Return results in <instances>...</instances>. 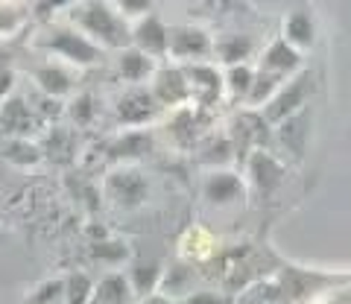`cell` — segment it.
Wrapping results in <instances>:
<instances>
[{"label": "cell", "instance_id": "21", "mask_svg": "<svg viewBox=\"0 0 351 304\" xmlns=\"http://www.w3.org/2000/svg\"><path fill=\"white\" fill-rule=\"evenodd\" d=\"M0 155H3L9 164H15V167H36L38 161L44 158L41 149L32 144V140H27V138H9V140H3Z\"/></svg>", "mask_w": 351, "mask_h": 304}, {"label": "cell", "instance_id": "28", "mask_svg": "<svg viewBox=\"0 0 351 304\" xmlns=\"http://www.w3.org/2000/svg\"><path fill=\"white\" fill-rule=\"evenodd\" d=\"M232 155H234V144L232 140H226V138H214V140H208V144L202 147V161L205 164H214V167L226 164Z\"/></svg>", "mask_w": 351, "mask_h": 304}, {"label": "cell", "instance_id": "20", "mask_svg": "<svg viewBox=\"0 0 351 304\" xmlns=\"http://www.w3.org/2000/svg\"><path fill=\"white\" fill-rule=\"evenodd\" d=\"M36 82H38L41 94L53 97V100L68 97L73 88V76L64 68H59V64H41V68H36Z\"/></svg>", "mask_w": 351, "mask_h": 304}, {"label": "cell", "instance_id": "31", "mask_svg": "<svg viewBox=\"0 0 351 304\" xmlns=\"http://www.w3.org/2000/svg\"><path fill=\"white\" fill-rule=\"evenodd\" d=\"M152 3H156V0H114V6L120 9V15H135V18L149 15Z\"/></svg>", "mask_w": 351, "mask_h": 304}, {"label": "cell", "instance_id": "22", "mask_svg": "<svg viewBox=\"0 0 351 304\" xmlns=\"http://www.w3.org/2000/svg\"><path fill=\"white\" fill-rule=\"evenodd\" d=\"M214 50H217L219 62H223L226 68H232V64H246V59L252 56L255 45H252L249 36H226V38L217 41Z\"/></svg>", "mask_w": 351, "mask_h": 304}, {"label": "cell", "instance_id": "7", "mask_svg": "<svg viewBox=\"0 0 351 304\" xmlns=\"http://www.w3.org/2000/svg\"><path fill=\"white\" fill-rule=\"evenodd\" d=\"M132 47L144 50L156 62L170 56V27L152 12L138 18V24L132 27Z\"/></svg>", "mask_w": 351, "mask_h": 304}, {"label": "cell", "instance_id": "5", "mask_svg": "<svg viewBox=\"0 0 351 304\" xmlns=\"http://www.w3.org/2000/svg\"><path fill=\"white\" fill-rule=\"evenodd\" d=\"M246 170H249V184H252V190H255L261 199H269L272 193L281 188V181H284V167H281V161L272 155V152H267V149H252V152H249Z\"/></svg>", "mask_w": 351, "mask_h": 304}, {"label": "cell", "instance_id": "2", "mask_svg": "<svg viewBox=\"0 0 351 304\" xmlns=\"http://www.w3.org/2000/svg\"><path fill=\"white\" fill-rule=\"evenodd\" d=\"M311 94H313V73L299 71L295 76H290V79H284V85L276 91V97L261 108V117L267 121V126H278V123L287 121V117L299 114Z\"/></svg>", "mask_w": 351, "mask_h": 304}, {"label": "cell", "instance_id": "8", "mask_svg": "<svg viewBox=\"0 0 351 304\" xmlns=\"http://www.w3.org/2000/svg\"><path fill=\"white\" fill-rule=\"evenodd\" d=\"M202 197L217 208H226V205H234L246 197V181L234 170H214L202 181Z\"/></svg>", "mask_w": 351, "mask_h": 304}, {"label": "cell", "instance_id": "33", "mask_svg": "<svg viewBox=\"0 0 351 304\" xmlns=\"http://www.w3.org/2000/svg\"><path fill=\"white\" fill-rule=\"evenodd\" d=\"M182 304H223V299L217 292H191L182 299Z\"/></svg>", "mask_w": 351, "mask_h": 304}, {"label": "cell", "instance_id": "10", "mask_svg": "<svg viewBox=\"0 0 351 304\" xmlns=\"http://www.w3.org/2000/svg\"><path fill=\"white\" fill-rule=\"evenodd\" d=\"M184 76H188V91L191 97H196L202 105H214L219 97H223V73H219L214 64L205 62H193L184 68Z\"/></svg>", "mask_w": 351, "mask_h": 304}, {"label": "cell", "instance_id": "23", "mask_svg": "<svg viewBox=\"0 0 351 304\" xmlns=\"http://www.w3.org/2000/svg\"><path fill=\"white\" fill-rule=\"evenodd\" d=\"M191 281H193L191 266L173 264V266H164V275H161V287L158 290H161V296H167L173 301V299H179V296H188Z\"/></svg>", "mask_w": 351, "mask_h": 304}, {"label": "cell", "instance_id": "29", "mask_svg": "<svg viewBox=\"0 0 351 304\" xmlns=\"http://www.w3.org/2000/svg\"><path fill=\"white\" fill-rule=\"evenodd\" d=\"M68 114H71V121L76 126H88L94 121V114H97V105H94V97L91 94H82V97H76V100L68 105Z\"/></svg>", "mask_w": 351, "mask_h": 304}, {"label": "cell", "instance_id": "16", "mask_svg": "<svg viewBox=\"0 0 351 304\" xmlns=\"http://www.w3.org/2000/svg\"><path fill=\"white\" fill-rule=\"evenodd\" d=\"M117 71L129 85H141V82H147L156 76L158 62L152 56H147L144 50L126 47V50H120V56H117Z\"/></svg>", "mask_w": 351, "mask_h": 304}, {"label": "cell", "instance_id": "24", "mask_svg": "<svg viewBox=\"0 0 351 304\" xmlns=\"http://www.w3.org/2000/svg\"><path fill=\"white\" fill-rule=\"evenodd\" d=\"M91 257L97 264H106V266H120L132 257V249L126 240H114V237H103V240H94L91 246Z\"/></svg>", "mask_w": 351, "mask_h": 304}, {"label": "cell", "instance_id": "37", "mask_svg": "<svg viewBox=\"0 0 351 304\" xmlns=\"http://www.w3.org/2000/svg\"><path fill=\"white\" fill-rule=\"evenodd\" d=\"M9 62H12V59H9V53H6V50H0V73L9 71Z\"/></svg>", "mask_w": 351, "mask_h": 304}, {"label": "cell", "instance_id": "34", "mask_svg": "<svg viewBox=\"0 0 351 304\" xmlns=\"http://www.w3.org/2000/svg\"><path fill=\"white\" fill-rule=\"evenodd\" d=\"M68 3H73V0H41L38 15H53V12H59V9H64Z\"/></svg>", "mask_w": 351, "mask_h": 304}, {"label": "cell", "instance_id": "35", "mask_svg": "<svg viewBox=\"0 0 351 304\" xmlns=\"http://www.w3.org/2000/svg\"><path fill=\"white\" fill-rule=\"evenodd\" d=\"M12 85H15L12 71H3V73H0V100H9V97H12Z\"/></svg>", "mask_w": 351, "mask_h": 304}, {"label": "cell", "instance_id": "13", "mask_svg": "<svg viewBox=\"0 0 351 304\" xmlns=\"http://www.w3.org/2000/svg\"><path fill=\"white\" fill-rule=\"evenodd\" d=\"M276 135H278V144L287 149L293 158H302L307 149V138H311V108H302L299 114H293L284 123H278Z\"/></svg>", "mask_w": 351, "mask_h": 304}, {"label": "cell", "instance_id": "14", "mask_svg": "<svg viewBox=\"0 0 351 304\" xmlns=\"http://www.w3.org/2000/svg\"><path fill=\"white\" fill-rule=\"evenodd\" d=\"M152 152V135L147 129H129V132L117 135L106 149L108 161H138Z\"/></svg>", "mask_w": 351, "mask_h": 304}, {"label": "cell", "instance_id": "15", "mask_svg": "<svg viewBox=\"0 0 351 304\" xmlns=\"http://www.w3.org/2000/svg\"><path fill=\"white\" fill-rule=\"evenodd\" d=\"M36 126V114L29 112V105L21 97H9L0 105V132H6L9 138H24Z\"/></svg>", "mask_w": 351, "mask_h": 304}, {"label": "cell", "instance_id": "26", "mask_svg": "<svg viewBox=\"0 0 351 304\" xmlns=\"http://www.w3.org/2000/svg\"><path fill=\"white\" fill-rule=\"evenodd\" d=\"M252 82H255V71L249 64H232L223 73V88L232 97H237V100H246L252 91Z\"/></svg>", "mask_w": 351, "mask_h": 304}, {"label": "cell", "instance_id": "36", "mask_svg": "<svg viewBox=\"0 0 351 304\" xmlns=\"http://www.w3.org/2000/svg\"><path fill=\"white\" fill-rule=\"evenodd\" d=\"M141 304H173L167 296H161V292H156V296H147V299H141Z\"/></svg>", "mask_w": 351, "mask_h": 304}, {"label": "cell", "instance_id": "12", "mask_svg": "<svg viewBox=\"0 0 351 304\" xmlns=\"http://www.w3.org/2000/svg\"><path fill=\"white\" fill-rule=\"evenodd\" d=\"M302 64H304V56L293 45H287L284 38L269 41L267 50H263V56H261V71L276 73V76H281V79L295 76L302 71Z\"/></svg>", "mask_w": 351, "mask_h": 304}, {"label": "cell", "instance_id": "11", "mask_svg": "<svg viewBox=\"0 0 351 304\" xmlns=\"http://www.w3.org/2000/svg\"><path fill=\"white\" fill-rule=\"evenodd\" d=\"M152 97L158 100V105H182L191 100L188 91V76H184V68H158L156 76H152Z\"/></svg>", "mask_w": 351, "mask_h": 304}, {"label": "cell", "instance_id": "19", "mask_svg": "<svg viewBox=\"0 0 351 304\" xmlns=\"http://www.w3.org/2000/svg\"><path fill=\"white\" fill-rule=\"evenodd\" d=\"M284 41L293 45L299 53L313 47V41H316V24H313L311 12H304V9H295V12L287 15V21H284Z\"/></svg>", "mask_w": 351, "mask_h": 304}, {"label": "cell", "instance_id": "3", "mask_svg": "<svg viewBox=\"0 0 351 304\" xmlns=\"http://www.w3.org/2000/svg\"><path fill=\"white\" fill-rule=\"evenodd\" d=\"M44 47L53 50L59 59L71 62V64H97L103 59V50L100 45H94L91 38L80 29H71V27H53L47 36H44Z\"/></svg>", "mask_w": 351, "mask_h": 304}, {"label": "cell", "instance_id": "30", "mask_svg": "<svg viewBox=\"0 0 351 304\" xmlns=\"http://www.w3.org/2000/svg\"><path fill=\"white\" fill-rule=\"evenodd\" d=\"M62 296H64V281H47V284H41L32 292L27 304H56L62 301Z\"/></svg>", "mask_w": 351, "mask_h": 304}, {"label": "cell", "instance_id": "6", "mask_svg": "<svg viewBox=\"0 0 351 304\" xmlns=\"http://www.w3.org/2000/svg\"><path fill=\"white\" fill-rule=\"evenodd\" d=\"M158 100L152 97L149 88H141V85H132V88L120 97L114 112H117V121L129 126V129H141L144 123H149L152 117L158 114Z\"/></svg>", "mask_w": 351, "mask_h": 304}, {"label": "cell", "instance_id": "17", "mask_svg": "<svg viewBox=\"0 0 351 304\" xmlns=\"http://www.w3.org/2000/svg\"><path fill=\"white\" fill-rule=\"evenodd\" d=\"M91 304H135V292H132L126 273H106L94 284Z\"/></svg>", "mask_w": 351, "mask_h": 304}, {"label": "cell", "instance_id": "4", "mask_svg": "<svg viewBox=\"0 0 351 304\" xmlns=\"http://www.w3.org/2000/svg\"><path fill=\"white\" fill-rule=\"evenodd\" d=\"M106 197L117 208H141L149 199V179L135 167H120L106 176Z\"/></svg>", "mask_w": 351, "mask_h": 304}, {"label": "cell", "instance_id": "27", "mask_svg": "<svg viewBox=\"0 0 351 304\" xmlns=\"http://www.w3.org/2000/svg\"><path fill=\"white\" fill-rule=\"evenodd\" d=\"M94 299V278L88 273H71L64 278V304H91Z\"/></svg>", "mask_w": 351, "mask_h": 304}, {"label": "cell", "instance_id": "18", "mask_svg": "<svg viewBox=\"0 0 351 304\" xmlns=\"http://www.w3.org/2000/svg\"><path fill=\"white\" fill-rule=\"evenodd\" d=\"M161 275H164V264H161V260H138V264H132V269L126 273L135 299L156 296L158 287H161Z\"/></svg>", "mask_w": 351, "mask_h": 304}, {"label": "cell", "instance_id": "1", "mask_svg": "<svg viewBox=\"0 0 351 304\" xmlns=\"http://www.w3.org/2000/svg\"><path fill=\"white\" fill-rule=\"evenodd\" d=\"M73 21H76V27H80V32H85L94 45H103L112 50L132 47V27L106 0H88L85 6L73 9Z\"/></svg>", "mask_w": 351, "mask_h": 304}, {"label": "cell", "instance_id": "9", "mask_svg": "<svg viewBox=\"0 0 351 304\" xmlns=\"http://www.w3.org/2000/svg\"><path fill=\"white\" fill-rule=\"evenodd\" d=\"M214 50V41L199 27H176L170 29V56L179 62H199Z\"/></svg>", "mask_w": 351, "mask_h": 304}, {"label": "cell", "instance_id": "32", "mask_svg": "<svg viewBox=\"0 0 351 304\" xmlns=\"http://www.w3.org/2000/svg\"><path fill=\"white\" fill-rule=\"evenodd\" d=\"M21 24V12L6 3H0V36H6V32H15Z\"/></svg>", "mask_w": 351, "mask_h": 304}, {"label": "cell", "instance_id": "25", "mask_svg": "<svg viewBox=\"0 0 351 304\" xmlns=\"http://www.w3.org/2000/svg\"><path fill=\"white\" fill-rule=\"evenodd\" d=\"M284 85V79L281 76H276V73H267V71H255V82H252V91H249V97H246V105H252V108H263L267 105L272 97H276V91Z\"/></svg>", "mask_w": 351, "mask_h": 304}]
</instances>
